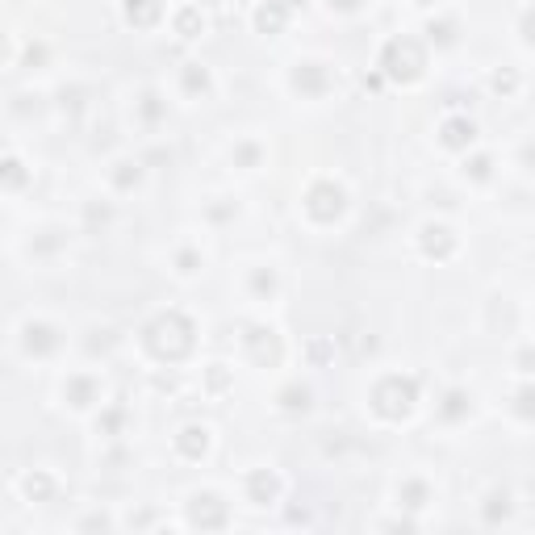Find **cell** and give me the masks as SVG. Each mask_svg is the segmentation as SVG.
Segmentation results:
<instances>
[{"label": "cell", "mask_w": 535, "mask_h": 535, "mask_svg": "<svg viewBox=\"0 0 535 535\" xmlns=\"http://www.w3.org/2000/svg\"><path fill=\"white\" fill-rule=\"evenodd\" d=\"M255 21H260L264 30H280V21H284V13H280L276 4H268V8H260V13H255Z\"/></svg>", "instance_id": "2"}, {"label": "cell", "mask_w": 535, "mask_h": 535, "mask_svg": "<svg viewBox=\"0 0 535 535\" xmlns=\"http://www.w3.org/2000/svg\"><path fill=\"white\" fill-rule=\"evenodd\" d=\"M444 142L447 146H464V142H473V126H468V122H447L444 126Z\"/></svg>", "instance_id": "1"}]
</instances>
